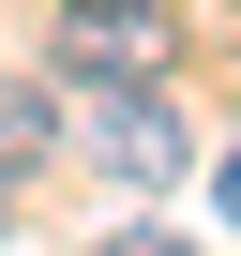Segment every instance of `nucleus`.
I'll return each mask as SVG.
<instances>
[{"instance_id":"7ed1b4c3","label":"nucleus","mask_w":241,"mask_h":256,"mask_svg":"<svg viewBox=\"0 0 241 256\" xmlns=\"http://www.w3.org/2000/svg\"><path fill=\"white\" fill-rule=\"evenodd\" d=\"M46 151H60V106H46L30 76H0V181H30Z\"/></svg>"},{"instance_id":"f257e3e1","label":"nucleus","mask_w":241,"mask_h":256,"mask_svg":"<svg viewBox=\"0 0 241 256\" xmlns=\"http://www.w3.org/2000/svg\"><path fill=\"white\" fill-rule=\"evenodd\" d=\"M76 136H90V166H106V181H136V196H166V181L196 166L181 106H166L151 76H90V120H76Z\"/></svg>"},{"instance_id":"20e7f679","label":"nucleus","mask_w":241,"mask_h":256,"mask_svg":"<svg viewBox=\"0 0 241 256\" xmlns=\"http://www.w3.org/2000/svg\"><path fill=\"white\" fill-rule=\"evenodd\" d=\"M90 256H181V241H166V226H106Z\"/></svg>"},{"instance_id":"39448f33","label":"nucleus","mask_w":241,"mask_h":256,"mask_svg":"<svg viewBox=\"0 0 241 256\" xmlns=\"http://www.w3.org/2000/svg\"><path fill=\"white\" fill-rule=\"evenodd\" d=\"M211 211H226V226H241V151H226V181H211Z\"/></svg>"},{"instance_id":"f03ea898","label":"nucleus","mask_w":241,"mask_h":256,"mask_svg":"<svg viewBox=\"0 0 241 256\" xmlns=\"http://www.w3.org/2000/svg\"><path fill=\"white\" fill-rule=\"evenodd\" d=\"M181 30V0H60V60L76 76H151Z\"/></svg>"}]
</instances>
